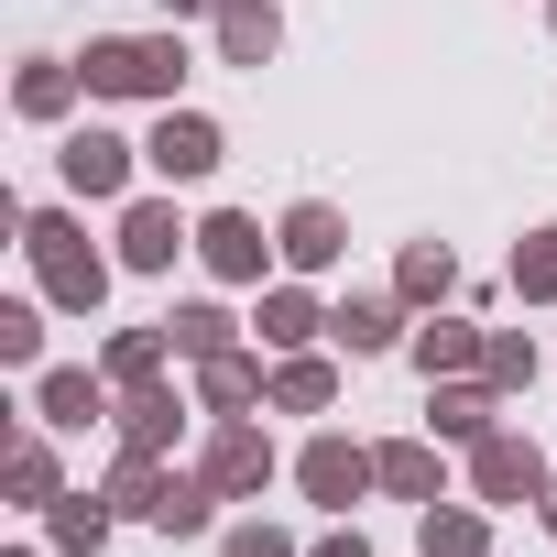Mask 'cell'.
I'll return each mask as SVG.
<instances>
[{
	"mask_svg": "<svg viewBox=\"0 0 557 557\" xmlns=\"http://www.w3.org/2000/svg\"><path fill=\"white\" fill-rule=\"evenodd\" d=\"M513 285H524V296H557V230H535V240L513 251Z\"/></svg>",
	"mask_w": 557,
	"mask_h": 557,
	"instance_id": "obj_17",
	"label": "cell"
},
{
	"mask_svg": "<svg viewBox=\"0 0 557 557\" xmlns=\"http://www.w3.org/2000/svg\"><path fill=\"white\" fill-rule=\"evenodd\" d=\"M197 251H208V273H230V285H251V273H262V230H251V219H208Z\"/></svg>",
	"mask_w": 557,
	"mask_h": 557,
	"instance_id": "obj_5",
	"label": "cell"
},
{
	"mask_svg": "<svg viewBox=\"0 0 557 557\" xmlns=\"http://www.w3.org/2000/svg\"><path fill=\"white\" fill-rule=\"evenodd\" d=\"M175 240H186V230H175L164 208H132V230H121V262H143V273H164V262H175Z\"/></svg>",
	"mask_w": 557,
	"mask_h": 557,
	"instance_id": "obj_10",
	"label": "cell"
},
{
	"mask_svg": "<svg viewBox=\"0 0 557 557\" xmlns=\"http://www.w3.org/2000/svg\"><path fill=\"white\" fill-rule=\"evenodd\" d=\"M0 350H12V361H34V350H45V329H34V307H12V318H0Z\"/></svg>",
	"mask_w": 557,
	"mask_h": 557,
	"instance_id": "obj_26",
	"label": "cell"
},
{
	"mask_svg": "<svg viewBox=\"0 0 557 557\" xmlns=\"http://www.w3.org/2000/svg\"><path fill=\"white\" fill-rule=\"evenodd\" d=\"M23 110H66V66H34L23 77Z\"/></svg>",
	"mask_w": 557,
	"mask_h": 557,
	"instance_id": "obj_27",
	"label": "cell"
},
{
	"mask_svg": "<svg viewBox=\"0 0 557 557\" xmlns=\"http://www.w3.org/2000/svg\"><path fill=\"white\" fill-rule=\"evenodd\" d=\"M164 12H208V0H164Z\"/></svg>",
	"mask_w": 557,
	"mask_h": 557,
	"instance_id": "obj_30",
	"label": "cell"
},
{
	"mask_svg": "<svg viewBox=\"0 0 557 557\" xmlns=\"http://www.w3.org/2000/svg\"><path fill=\"white\" fill-rule=\"evenodd\" d=\"M153 361H164V339H153V329H143V339H121V350H110V372H121V383H143V372H153Z\"/></svg>",
	"mask_w": 557,
	"mask_h": 557,
	"instance_id": "obj_25",
	"label": "cell"
},
{
	"mask_svg": "<svg viewBox=\"0 0 557 557\" xmlns=\"http://www.w3.org/2000/svg\"><path fill=\"white\" fill-rule=\"evenodd\" d=\"M153 524H175V535H197V524H208V492H197V481H175V492H164V513H153Z\"/></svg>",
	"mask_w": 557,
	"mask_h": 557,
	"instance_id": "obj_24",
	"label": "cell"
},
{
	"mask_svg": "<svg viewBox=\"0 0 557 557\" xmlns=\"http://www.w3.org/2000/svg\"><path fill=\"white\" fill-rule=\"evenodd\" d=\"M45 416H55V426H88V416H99V383H88V372H55V383H45Z\"/></svg>",
	"mask_w": 557,
	"mask_h": 557,
	"instance_id": "obj_16",
	"label": "cell"
},
{
	"mask_svg": "<svg viewBox=\"0 0 557 557\" xmlns=\"http://www.w3.org/2000/svg\"><path fill=\"white\" fill-rule=\"evenodd\" d=\"M175 45H88V88L99 99H153V88H175Z\"/></svg>",
	"mask_w": 557,
	"mask_h": 557,
	"instance_id": "obj_1",
	"label": "cell"
},
{
	"mask_svg": "<svg viewBox=\"0 0 557 557\" xmlns=\"http://www.w3.org/2000/svg\"><path fill=\"white\" fill-rule=\"evenodd\" d=\"M437 426H448V437H492V394H481V383H448V394H437Z\"/></svg>",
	"mask_w": 557,
	"mask_h": 557,
	"instance_id": "obj_14",
	"label": "cell"
},
{
	"mask_svg": "<svg viewBox=\"0 0 557 557\" xmlns=\"http://www.w3.org/2000/svg\"><path fill=\"white\" fill-rule=\"evenodd\" d=\"M273 394H285L296 416H307V405H329V361H285V372H273Z\"/></svg>",
	"mask_w": 557,
	"mask_h": 557,
	"instance_id": "obj_19",
	"label": "cell"
},
{
	"mask_svg": "<svg viewBox=\"0 0 557 557\" xmlns=\"http://www.w3.org/2000/svg\"><path fill=\"white\" fill-rule=\"evenodd\" d=\"M34 262H45V285H55L66 307H99V285H110V262H99V251H77V230H66V219H34Z\"/></svg>",
	"mask_w": 557,
	"mask_h": 557,
	"instance_id": "obj_2",
	"label": "cell"
},
{
	"mask_svg": "<svg viewBox=\"0 0 557 557\" xmlns=\"http://www.w3.org/2000/svg\"><path fill=\"white\" fill-rule=\"evenodd\" d=\"M164 339L197 350V361H219V350H230V318H219V307H186V318H164Z\"/></svg>",
	"mask_w": 557,
	"mask_h": 557,
	"instance_id": "obj_13",
	"label": "cell"
},
{
	"mask_svg": "<svg viewBox=\"0 0 557 557\" xmlns=\"http://www.w3.org/2000/svg\"><path fill=\"white\" fill-rule=\"evenodd\" d=\"M546 524H557V492H546Z\"/></svg>",
	"mask_w": 557,
	"mask_h": 557,
	"instance_id": "obj_31",
	"label": "cell"
},
{
	"mask_svg": "<svg viewBox=\"0 0 557 557\" xmlns=\"http://www.w3.org/2000/svg\"><path fill=\"white\" fill-rule=\"evenodd\" d=\"M339 339H350V350H383V339H394V307H383V296H350V307H339Z\"/></svg>",
	"mask_w": 557,
	"mask_h": 557,
	"instance_id": "obj_15",
	"label": "cell"
},
{
	"mask_svg": "<svg viewBox=\"0 0 557 557\" xmlns=\"http://www.w3.org/2000/svg\"><path fill=\"white\" fill-rule=\"evenodd\" d=\"M361 481H372V459H361V448H339V437H318V448H307V492H318V503H350Z\"/></svg>",
	"mask_w": 557,
	"mask_h": 557,
	"instance_id": "obj_8",
	"label": "cell"
},
{
	"mask_svg": "<svg viewBox=\"0 0 557 557\" xmlns=\"http://www.w3.org/2000/svg\"><path fill=\"white\" fill-rule=\"evenodd\" d=\"M470 350H481V339H470V329H426V339H416V361H426V372H459V361H470Z\"/></svg>",
	"mask_w": 557,
	"mask_h": 557,
	"instance_id": "obj_20",
	"label": "cell"
},
{
	"mask_svg": "<svg viewBox=\"0 0 557 557\" xmlns=\"http://www.w3.org/2000/svg\"><path fill=\"white\" fill-rule=\"evenodd\" d=\"M318 557H372V546H361V535H329V546H318Z\"/></svg>",
	"mask_w": 557,
	"mask_h": 557,
	"instance_id": "obj_29",
	"label": "cell"
},
{
	"mask_svg": "<svg viewBox=\"0 0 557 557\" xmlns=\"http://www.w3.org/2000/svg\"><path fill=\"white\" fill-rule=\"evenodd\" d=\"M405 296H448V251H437V240L405 251Z\"/></svg>",
	"mask_w": 557,
	"mask_h": 557,
	"instance_id": "obj_22",
	"label": "cell"
},
{
	"mask_svg": "<svg viewBox=\"0 0 557 557\" xmlns=\"http://www.w3.org/2000/svg\"><path fill=\"white\" fill-rule=\"evenodd\" d=\"M153 164H164V175H208V164H219V132L164 110V132H153Z\"/></svg>",
	"mask_w": 557,
	"mask_h": 557,
	"instance_id": "obj_6",
	"label": "cell"
},
{
	"mask_svg": "<svg viewBox=\"0 0 557 557\" xmlns=\"http://www.w3.org/2000/svg\"><path fill=\"white\" fill-rule=\"evenodd\" d=\"M426 557H481V513H426Z\"/></svg>",
	"mask_w": 557,
	"mask_h": 557,
	"instance_id": "obj_18",
	"label": "cell"
},
{
	"mask_svg": "<svg viewBox=\"0 0 557 557\" xmlns=\"http://www.w3.org/2000/svg\"><path fill=\"white\" fill-rule=\"evenodd\" d=\"M251 383H262V372H251V361H230V350H219V361H208V405H251Z\"/></svg>",
	"mask_w": 557,
	"mask_h": 557,
	"instance_id": "obj_21",
	"label": "cell"
},
{
	"mask_svg": "<svg viewBox=\"0 0 557 557\" xmlns=\"http://www.w3.org/2000/svg\"><path fill=\"white\" fill-rule=\"evenodd\" d=\"M219 45H230L240 66H262V55H273V12H262V0H230V12H219Z\"/></svg>",
	"mask_w": 557,
	"mask_h": 557,
	"instance_id": "obj_11",
	"label": "cell"
},
{
	"mask_svg": "<svg viewBox=\"0 0 557 557\" xmlns=\"http://www.w3.org/2000/svg\"><path fill=\"white\" fill-rule=\"evenodd\" d=\"M307 329H318L307 296H273V307H262V339H307Z\"/></svg>",
	"mask_w": 557,
	"mask_h": 557,
	"instance_id": "obj_23",
	"label": "cell"
},
{
	"mask_svg": "<svg viewBox=\"0 0 557 557\" xmlns=\"http://www.w3.org/2000/svg\"><path fill=\"white\" fill-rule=\"evenodd\" d=\"M546 12H557V0H546Z\"/></svg>",
	"mask_w": 557,
	"mask_h": 557,
	"instance_id": "obj_32",
	"label": "cell"
},
{
	"mask_svg": "<svg viewBox=\"0 0 557 557\" xmlns=\"http://www.w3.org/2000/svg\"><path fill=\"white\" fill-rule=\"evenodd\" d=\"M230 557H296V546L273 535V524H240V535H230Z\"/></svg>",
	"mask_w": 557,
	"mask_h": 557,
	"instance_id": "obj_28",
	"label": "cell"
},
{
	"mask_svg": "<svg viewBox=\"0 0 557 557\" xmlns=\"http://www.w3.org/2000/svg\"><path fill=\"white\" fill-rule=\"evenodd\" d=\"M546 492V459L524 437H481V503H535Z\"/></svg>",
	"mask_w": 557,
	"mask_h": 557,
	"instance_id": "obj_3",
	"label": "cell"
},
{
	"mask_svg": "<svg viewBox=\"0 0 557 557\" xmlns=\"http://www.w3.org/2000/svg\"><path fill=\"white\" fill-rule=\"evenodd\" d=\"M121 175H132V143H110V132H77V143H66V186H77V197H110Z\"/></svg>",
	"mask_w": 557,
	"mask_h": 557,
	"instance_id": "obj_4",
	"label": "cell"
},
{
	"mask_svg": "<svg viewBox=\"0 0 557 557\" xmlns=\"http://www.w3.org/2000/svg\"><path fill=\"white\" fill-rule=\"evenodd\" d=\"M372 481H383V492H416V503H437V459H426V448H383V459H372Z\"/></svg>",
	"mask_w": 557,
	"mask_h": 557,
	"instance_id": "obj_12",
	"label": "cell"
},
{
	"mask_svg": "<svg viewBox=\"0 0 557 557\" xmlns=\"http://www.w3.org/2000/svg\"><path fill=\"white\" fill-rule=\"evenodd\" d=\"M285 262H307V273L339 262V208H296V219H285Z\"/></svg>",
	"mask_w": 557,
	"mask_h": 557,
	"instance_id": "obj_9",
	"label": "cell"
},
{
	"mask_svg": "<svg viewBox=\"0 0 557 557\" xmlns=\"http://www.w3.org/2000/svg\"><path fill=\"white\" fill-rule=\"evenodd\" d=\"M262 470H273V448H262V437H251V426H230V437H219V448H208V492H251V481H262Z\"/></svg>",
	"mask_w": 557,
	"mask_h": 557,
	"instance_id": "obj_7",
	"label": "cell"
}]
</instances>
